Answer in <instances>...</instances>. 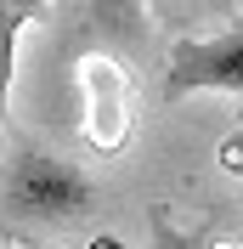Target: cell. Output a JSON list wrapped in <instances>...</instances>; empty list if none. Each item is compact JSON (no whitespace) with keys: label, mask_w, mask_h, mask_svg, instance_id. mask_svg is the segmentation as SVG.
<instances>
[{"label":"cell","mask_w":243,"mask_h":249,"mask_svg":"<svg viewBox=\"0 0 243 249\" xmlns=\"http://www.w3.org/2000/svg\"><path fill=\"white\" fill-rule=\"evenodd\" d=\"M74 85H79V130L96 153H124L130 136H136V79L119 57H79L74 68Z\"/></svg>","instance_id":"cell-2"},{"label":"cell","mask_w":243,"mask_h":249,"mask_svg":"<svg viewBox=\"0 0 243 249\" xmlns=\"http://www.w3.org/2000/svg\"><path fill=\"white\" fill-rule=\"evenodd\" d=\"M96 204V181L51 147H12L0 159V238L74 227Z\"/></svg>","instance_id":"cell-1"},{"label":"cell","mask_w":243,"mask_h":249,"mask_svg":"<svg viewBox=\"0 0 243 249\" xmlns=\"http://www.w3.org/2000/svg\"><path fill=\"white\" fill-rule=\"evenodd\" d=\"M0 249H17V244H12V238H0Z\"/></svg>","instance_id":"cell-8"},{"label":"cell","mask_w":243,"mask_h":249,"mask_svg":"<svg viewBox=\"0 0 243 249\" xmlns=\"http://www.w3.org/2000/svg\"><path fill=\"white\" fill-rule=\"evenodd\" d=\"M46 17V0H0V142H6V108H12V68H17V40L29 23Z\"/></svg>","instance_id":"cell-5"},{"label":"cell","mask_w":243,"mask_h":249,"mask_svg":"<svg viewBox=\"0 0 243 249\" xmlns=\"http://www.w3.org/2000/svg\"><path fill=\"white\" fill-rule=\"evenodd\" d=\"M74 6L85 12V23L113 51H124V57L147 51V40H153V6L147 0H74Z\"/></svg>","instance_id":"cell-4"},{"label":"cell","mask_w":243,"mask_h":249,"mask_svg":"<svg viewBox=\"0 0 243 249\" xmlns=\"http://www.w3.org/2000/svg\"><path fill=\"white\" fill-rule=\"evenodd\" d=\"M221 159H226V170H238V176H243V124H238V136L221 142Z\"/></svg>","instance_id":"cell-7"},{"label":"cell","mask_w":243,"mask_h":249,"mask_svg":"<svg viewBox=\"0 0 243 249\" xmlns=\"http://www.w3.org/2000/svg\"><path fill=\"white\" fill-rule=\"evenodd\" d=\"M147 249H215V238L181 227L164 204H153V210H147Z\"/></svg>","instance_id":"cell-6"},{"label":"cell","mask_w":243,"mask_h":249,"mask_svg":"<svg viewBox=\"0 0 243 249\" xmlns=\"http://www.w3.org/2000/svg\"><path fill=\"white\" fill-rule=\"evenodd\" d=\"M198 91L243 96V23L221 34H181L164 57V102H187Z\"/></svg>","instance_id":"cell-3"},{"label":"cell","mask_w":243,"mask_h":249,"mask_svg":"<svg viewBox=\"0 0 243 249\" xmlns=\"http://www.w3.org/2000/svg\"><path fill=\"white\" fill-rule=\"evenodd\" d=\"M238 124H243V108H238Z\"/></svg>","instance_id":"cell-9"}]
</instances>
